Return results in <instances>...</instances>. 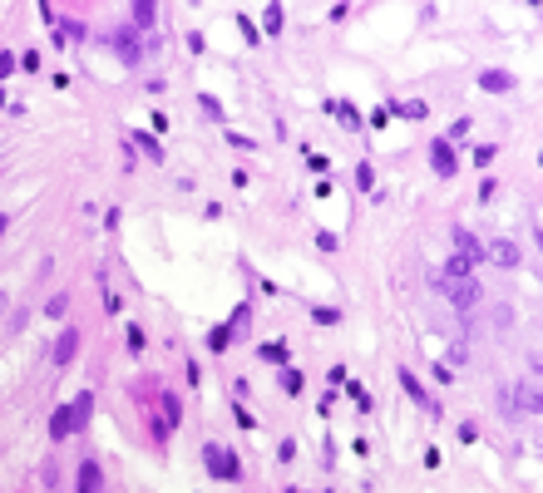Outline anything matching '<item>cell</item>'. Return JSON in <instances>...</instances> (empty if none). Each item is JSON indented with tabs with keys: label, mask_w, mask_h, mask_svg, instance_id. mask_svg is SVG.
<instances>
[{
	"label": "cell",
	"mask_w": 543,
	"mask_h": 493,
	"mask_svg": "<svg viewBox=\"0 0 543 493\" xmlns=\"http://www.w3.org/2000/svg\"><path fill=\"white\" fill-rule=\"evenodd\" d=\"M188 50H193V55H203V50H208V40H203L198 30H188Z\"/></svg>",
	"instance_id": "e575fe53"
},
{
	"label": "cell",
	"mask_w": 543,
	"mask_h": 493,
	"mask_svg": "<svg viewBox=\"0 0 543 493\" xmlns=\"http://www.w3.org/2000/svg\"><path fill=\"white\" fill-rule=\"evenodd\" d=\"M459 439H464V444H474V439H479V429H474V419H464V424H459Z\"/></svg>",
	"instance_id": "d590c367"
},
{
	"label": "cell",
	"mask_w": 543,
	"mask_h": 493,
	"mask_svg": "<svg viewBox=\"0 0 543 493\" xmlns=\"http://www.w3.org/2000/svg\"><path fill=\"white\" fill-rule=\"evenodd\" d=\"M287 493H297V489H287Z\"/></svg>",
	"instance_id": "60d3db41"
},
{
	"label": "cell",
	"mask_w": 543,
	"mask_h": 493,
	"mask_svg": "<svg viewBox=\"0 0 543 493\" xmlns=\"http://www.w3.org/2000/svg\"><path fill=\"white\" fill-rule=\"evenodd\" d=\"M237 30H242V40H247V45H262V35H257V25H252L247 15H237Z\"/></svg>",
	"instance_id": "1f68e13d"
},
{
	"label": "cell",
	"mask_w": 543,
	"mask_h": 493,
	"mask_svg": "<svg viewBox=\"0 0 543 493\" xmlns=\"http://www.w3.org/2000/svg\"><path fill=\"white\" fill-rule=\"evenodd\" d=\"M128 143H133V148H143V158H148V163H163V158H168V153L158 148V138H153L148 128H133V133H128Z\"/></svg>",
	"instance_id": "4fadbf2b"
},
{
	"label": "cell",
	"mask_w": 543,
	"mask_h": 493,
	"mask_svg": "<svg viewBox=\"0 0 543 493\" xmlns=\"http://www.w3.org/2000/svg\"><path fill=\"white\" fill-rule=\"evenodd\" d=\"M75 489L79 493H104V469L94 459H79V474H75Z\"/></svg>",
	"instance_id": "9c48e42d"
},
{
	"label": "cell",
	"mask_w": 543,
	"mask_h": 493,
	"mask_svg": "<svg viewBox=\"0 0 543 493\" xmlns=\"http://www.w3.org/2000/svg\"><path fill=\"white\" fill-rule=\"evenodd\" d=\"M439 282H474V262H464L459 252L444 257V277H439Z\"/></svg>",
	"instance_id": "9a60e30c"
},
{
	"label": "cell",
	"mask_w": 543,
	"mask_h": 493,
	"mask_svg": "<svg viewBox=\"0 0 543 493\" xmlns=\"http://www.w3.org/2000/svg\"><path fill=\"white\" fill-rule=\"evenodd\" d=\"M75 434V414H70V404H60L55 414H50V444H60V439H70Z\"/></svg>",
	"instance_id": "5bb4252c"
},
{
	"label": "cell",
	"mask_w": 543,
	"mask_h": 493,
	"mask_svg": "<svg viewBox=\"0 0 543 493\" xmlns=\"http://www.w3.org/2000/svg\"><path fill=\"white\" fill-rule=\"evenodd\" d=\"M514 84H519V79H514L509 70H479V89H484V94H509Z\"/></svg>",
	"instance_id": "7c38bea8"
},
{
	"label": "cell",
	"mask_w": 543,
	"mask_h": 493,
	"mask_svg": "<svg viewBox=\"0 0 543 493\" xmlns=\"http://www.w3.org/2000/svg\"><path fill=\"white\" fill-rule=\"evenodd\" d=\"M232 414H237V429H257V419H252L247 404H232Z\"/></svg>",
	"instance_id": "d6a6232c"
},
{
	"label": "cell",
	"mask_w": 543,
	"mask_h": 493,
	"mask_svg": "<svg viewBox=\"0 0 543 493\" xmlns=\"http://www.w3.org/2000/svg\"><path fill=\"white\" fill-rule=\"evenodd\" d=\"M208 350H213V355H222V350H232V326H227V321L208 331Z\"/></svg>",
	"instance_id": "ffe728a7"
},
{
	"label": "cell",
	"mask_w": 543,
	"mask_h": 493,
	"mask_svg": "<svg viewBox=\"0 0 543 493\" xmlns=\"http://www.w3.org/2000/svg\"><path fill=\"white\" fill-rule=\"evenodd\" d=\"M257 35H282V5H267L262 10V30Z\"/></svg>",
	"instance_id": "7402d4cb"
},
{
	"label": "cell",
	"mask_w": 543,
	"mask_h": 493,
	"mask_svg": "<svg viewBox=\"0 0 543 493\" xmlns=\"http://www.w3.org/2000/svg\"><path fill=\"white\" fill-rule=\"evenodd\" d=\"M124 345H128V355H138V350H143V331H138L133 321H128V331H124Z\"/></svg>",
	"instance_id": "83f0119b"
},
{
	"label": "cell",
	"mask_w": 543,
	"mask_h": 493,
	"mask_svg": "<svg viewBox=\"0 0 543 493\" xmlns=\"http://www.w3.org/2000/svg\"><path fill=\"white\" fill-rule=\"evenodd\" d=\"M203 464H208V474L222 479V484H237V479H242V459H237L227 444H203Z\"/></svg>",
	"instance_id": "6da1fadb"
},
{
	"label": "cell",
	"mask_w": 543,
	"mask_h": 493,
	"mask_svg": "<svg viewBox=\"0 0 543 493\" xmlns=\"http://www.w3.org/2000/svg\"><path fill=\"white\" fill-rule=\"evenodd\" d=\"M5 232H10V217H5V212H0V237H5Z\"/></svg>",
	"instance_id": "74e56055"
},
{
	"label": "cell",
	"mask_w": 543,
	"mask_h": 493,
	"mask_svg": "<svg viewBox=\"0 0 543 493\" xmlns=\"http://www.w3.org/2000/svg\"><path fill=\"white\" fill-rule=\"evenodd\" d=\"M65 311H70V296H65V292H55L50 301H45V316H50V321H60Z\"/></svg>",
	"instance_id": "484cf974"
},
{
	"label": "cell",
	"mask_w": 543,
	"mask_h": 493,
	"mask_svg": "<svg viewBox=\"0 0 543 493\" xmlns=\"http://www.w3.org/2000/svg\"><path fill=\"white\" fill-rule=\"evenodd\" d=\"M15 70H20V55H10V50H0V84H5V79H10Z\"/></svg>",
	"instance_id": "f1b7e54d"
},
{
	"label": "cell",
	"mask_w": 543,
	"mask_h": 493,
	"mask_svg": "<svg viewBox=\"0 0 543 493\" xmlns=\"http://www.w3.org/2000/svg\"><path fill=\"white\" fill-rule=\"evenodd\" d=\"M380 109H385V118H405V123H425L430 118V104L425 99H390Z\"/></svg>",
	"instance_id": "3957f363"
},
{
	"label": "cell",
	"mask_w": 543,
	"mask_h": 493,
	"mask_svg": "<svg viewBox=\"0 0 543 493\" xmlns=\"http://www.w3.org/2000/svg\"><path fill=\"white\" fill-rule=\"evenodd\" d=\"M75 350H79V331H75V326H65V331H60V340H55V350H50V365H70V360H75Z\"/></svg>",
	"instance_id": "30bf717a"
},
{
	"label": "cell",
	"mask_w": 543,
	"mask_h": 493,
	"mask_svg": "<svg viewBox=\"0 0 543 493\" xmlns=\"http://www.w3.org/2000/svg\"><path fill=\"white\" fill-rule=\"evenodd\" d=\"M307 168H312V173H326V168H331V163H326L322 153H307Z\"/></svg>",
	"instance_id": "8d00e7d4"
},
{
	"label": "cell",
	"mask_w": 543,
	"mask_h": 493,
	"mask_svg": "<svg viewBox=\"0 0 543 493\" xmlns=\"http://www.w3.org/2000/svg\"><path fill=\"white\" fill-rule=\"evenodd\" d=\"M70 414H75V434H79V429H89V414H94V394L79 390V399L70 404Z\"/></svg>",
	"instance_id": "2e32d148"
},
{
	"label": "cell",
	"mask_w": 543,
	"mask_h": 493,
	"mask_svg": "<svg viewBox=\"0 0 543 493\" xmlns=\"http://www.w3.org/2000/svg\"><path fill=\"white\" fill-rule=\"evenodd\" d=\"M514 399H519L529 414H539V390H534V385H514Z\"/></svg>",
	"instance_id": "cb8c5ba5"
},
{
	"label": "cell",
	"mask_w": 543,
	"mask_h": 493,
	"mask_svg": "<svg viewBox=\"0 0 543 493\" xmlns=\"http://www.w3.org/2000/svg\"><path fill=\"white\" fill-rule=\"evenodd\" d=\"M302 385H307V380H302V370H297V365H282V390H287V394H302Z\"/></svg>",
	"instance_id": "603a6c76"
},
{
	"label": "cell",
	"mask_w": 543,
	"mask_h": 493,
	"mask_svg": "<svg viewBox=\"0 0 543 493\" xmlns=\"http://www.w3.org/2000/svg\"><path fill=\"white\" fill-rule=\"evenodd\" d=\"M312 321H317V326H336V321H341V311H336V306H317V311H312Z\"/></svg>",
	"instance_id": "4dcf8cb0"
},
{
	"label": "cell",
	"mask_w": 543,
	"mask_h": 493,
	"mask_svg": "<svg viewBox=\"0 0 543 493\" xmlns=\"http://www.w3.org/2000/svg\"><path fill=\"white\" fill-rule=\"evenodd\" d=\"M222 138H227V143H232L237 153H252V148H257V143H252L247 133H237V128H222Z\"/></svg>",
	"instance_id": "4316f807"
},
{
	"label": "cell",
	"mask_w": 543,
	"mask_h": 493,
	"mask_svg": "<svg viewBox=\"0 0 543 493\" xmlns=\"http://www.w3.org/2000/svg\"><path fill=\"white\" fill-rule=\"evenodd\" d=\"M454 252L464 257V262H474V267H484V242L469 232V227H454Z\"/></svg>",
	"instance_id": "ba28073f"
},
{
	"label": "cell",
	"mask_w": 543,
	"mask_h": 493,
	"mask_svg": "<svg viewBox=\"0 0 543 493\" xmlns=\"http://www.w3.org/2000/svg\"><path fill=\"white\" fill-rule=\"evenodd\" d=\"M198 109H203V118H213V123L227 128V109H222V99H217V94H198Z\"/></svg>",
	"instance_id": "d6986e66"
},
{
	"label": "cell",
	"mask_w": 543,
	"mask_h": 493,
	"mask_svg": "<svg viewBox=\"0 0 543 493\" xmlns=\"http://www.w3.org/2000/svg\"><path fill=\"white\" fill-rule=\"evenodd\" d=\"M430 168L439 173V178H454V173H459V153H454V143H449L444 133L430 143Z\"/></svg>",
	"instance_id": "7a4b0ae2"
},
{
	"label": "cell",
	"mask_w": 543,
	"mask_h": 493,
	"mask_svg": "<svg viewBox=\"0 0 543 493\" xmlns=\"http://www.w3.org/2000/svg\"><path fill=\"white\" fill-rule=\"evenodd\" d=\"M484 262H499L504 272H519V267H524V252H519L509 237H499V242H484Z\"/></svg>",
	"instance_id": "277c9868"
},
{
	"label": "cell",
	"mask_w": 543,
	"mask_h": 493,
	"mask_svg": "<svg viewBox=\"0 0 543 493\" xmlns=\"http://www.w3.org/2000/svg\"><path fill=\"white\" fill-rule=\"evenodd\" d=\"M257 355L272 360V365H292V345L287 340H267V345H257Z\"/></svg>",
	"instance_id": "e0dca14e"
},
{
	"label": "cell",
	"mask_w": 543,
	"mask_h": 493,
	"mask_svg": "<svg viewBox=\"0 0 543 493\" xmlns=\"http://www.w3.org/2000/svg\"><path fill=\"white\" fill-rule=\"evenodd\" d=\"M317 247H322V252H336V247H341V237H336V232H317Z\"/></svg>",
	"instance_id": "836d02e7"
},
{
	"label": "cell",
	"mask_w": 543,
	"mask_h": 493,
	"mask_svg": "<svg viewBox=\"0 0 543 493\" xmlns=\"http://www.w3.org/2000/svg\"><path fill=\"white\" fill-rule=\"evenodd\" d=\"M400 390L410 394L415 404H425V409H430V394H425V385H420V380H415V370H405V365H400Z\"/></svg>",
	"instance_id": "ac0fdd59"
},
{
	"label": "cell",
	"mask_w": 543,
	"mask_h": 493,
	"mask_svg": "<svg viewBox=\"0 0 543 493\" xmlns=\"http://www.w3.org/2000/svg\"><path fill=\"white\" fill-rule=\"evenodd\" d=\"M153 20H158V5H153V0H138V5H128V30H133V35L153 30Z\"/></svg>",
	"instance_id": "8fae6325"
},
{
	"label": "cell",
	"mask_w": 543,
	"mask_h": 493,
	"mask_svg": "<svg viewBox=\"0 0 543 493\" xmlns=\"http://www.w3.org/2000/svg\"><path fill=\"white\" fill-rule=\"evenodd\" d=\"M0 109H10V99H5V89H0Z\"/></svg>",
	"instance_id": "ab89813d"
},
{
	"label": "cell",
	"mask_w": 543,
	"mask_h": 493,
	"mask_svg": "<svg viewBox=\"0 0 543 493\" xmlns=\"http://www.w3.org/2000/svg\"><path fill=\"white\" fill-rule=\"evenodd\" d=\"M494 193H499V178H489V173H484V183H479V207H489Z\"/></svg>",
	"instance_id": "f546056e"
},
{
	"label": "cell",
	"mask_w": 543,
	"mask_h": 493,
	"mask_svg": "<svg viewBox=\"0 0 543 493\" xmlns=\"http://www.w3.org/2000/svg\"><path fill=\"white\" fill-rule=\"evenodd\" d=\"M494 158H499V148H494V143H474V148H469V163H474L479 173H484V168H489Z\"/></svg>",
	"instance_id": "44dd1931"
},
{
	"label": "cell",
	"mask_w": 543,
	"mask_h": 493,
	"mask_svg": "<svg viewBox=\"0 0 543 493\" xmlns=\"http://www.w3.org/2000/svg\"><path fill=\"white\" fill-rule=\"evenodd\" d=\"M5 306H10V296H5V292H0V316H5Z\"/></svg>",
	"instance_id": "f35d334b"
},
{
	"label": "cell",
	"mask_w": 543,
	"mask_h": 493,
	"mask_svg": "<svg viewBox=\"0 0 543 493\" xmlns=\"http://www.w3.org/2000/svg\"><path fill=\"white\" fill-rule=\"evenodd\" d=\"M356 188L361 193H375V168L371 163H356Z\"/></svg>",
	"instance_id": "d4e9b609"
},
{
	"label": "cell",
	"mask_w": 543,
	"mask_h": 493,
	"mask_svg": "<svg viewBox=\"0 0 543 493\" xmlns=\"http://www.w3.org/2000/svg\"><path fill=\"white\" fill-rule=\"evenodd\" d=\"M114 50H119V60H124L128 70H138V65H143V50H138V35H133L128 25H119V35H114Z\"/></svg>",
	"instance_id": "52a82bcc"
},
{
	"label": "cell",
	"mask_w": 543,
	"mask_h": 493,
	"mask_svg": "<svg viewBox=\"0 0 543 493\" xmlns=\"http://www.w3.org/2000/svg\"><path fill=\"white\" fill-rule=\"evenodd\" d=\"M326 113H331L341 128H351V133H366V118L356 113V104H351V99H326Z\"/></svg>",
	"instance_id": "8992f818"
},
{
	"label": "cell",
	"mask_w": 543,
	"mask_h": 493,
	"mask_svg": "<svg viewBox=\"0 0 543 493\" xmlns=\"http://www.w3.org/2000/svg\"><path fill=\"white\" fill-rule=\"evenodd\" d=\"M434 287H444V296H449L454 311H474V306H479V282H439V277H434Z\"/></svg>",
	"instance_id": "5b68a950"
}]
</instances>
